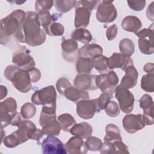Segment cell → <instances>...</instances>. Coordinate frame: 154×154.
<instances>
[{
    "label": "cell",
    "mask_w": 154,
    "mask_h": 154,
    "mask_svg": "<svg viewBox=\"0 0 154 154\" xmlns=\"http://www.w3.org/2000/svg\"><path fill=\"white\" fill-rule=\"evenodd\" d=\"M37 13L26 12L25 20L17 37L16 41L25 43L30 46L42 45L46 40V32L42 28Z\"/></svg>",
    "instance_id": "1"
},
{
    "label": "cell",
    "mask_w": 154,
    "mask_h": 154,
    "mask_svg": "<svg viewBox=\"0 0 154 154\" xmlns=\"http://www.w3.org/2000/svg\"><path fill=\"white\" fill-rule=\"evenodd\" d=\"M26 13L20 9L13 11L0 22V42L7 46L13 40L16 41L22 24L25 20Z\"/></svg>",
    "instance_id": "2"
},
{
    "label": "cell",
    "mask_w": 154,
    "mask_h": 154,
    "mask_svg": "<svg viewBox=\"0 0 154 154\" xmlns=\"http://www.w3.org/2000/svg\"><path fill=\"white\" fill-rule=\"evenodd\" d=\"M4 75L21 93H27L32 88L31 81L28 70H22L15 65H9L5 68Z\"/></svg>",
    "instance_id": "3"
},
{
    "label": "cell",
    "mask_w": 154,
    "mask_h": 154,
    "mask_svg": "<svg viewBox=\"0 0 154 154\" xmlns=\"http://www.w3.org/2000/svg\"><path fill=\"white\" fill-rule=\"evenodd\" d=\"M56 108L49 106H42L40 113L39 123L42 126L45 135H58L61 129L60 123L57 120Z\"/></svg>",
    "instance_id": "4"
},
{
    "label": "cell",
    "mask_w": 154,
    "mask_h": 154,
    "mask_svg": "<svg viewBox=\"0 0 154 154\" xmlns=\"http://www.w3.org/2000/svg\"><path fill=\"white\" fill-rule=\"evenodd\" d=\"M101 1H76L74 25L76 28H86L90 22L91 11Z\"/></svg>",
    "instance_id": "5"
},
{
    "label": "cell",
    "mask_w": 154,
    "mask_h": 154,
    "mask_svg": "<svg viewBox=\"0 0 154 154\" xmlns=\"http://www.w3.org/2000/svg\"><path fill=\"white\" fill-rule=\"evenodd\" d=\"M57 93L53 85L46 86L35 91L32 95L31 101L35 105H42L56 108Z\"/></svg>",
    "instance_id": "6"
},
{
    "label": "cell",
    "mask_w": 154,
    "mask_h": 154,
    "mask_svg": "<svg viewBox=\"0 0 154 154\" xmlns=\"http://www.w3.org/2000/svg\"><path fill=\"white\" fill-rule=\"evenodd\" d=\"M119 82V78L113 70L109 71L107 73H102L96 75L95 79L96 85L103 93L111 95L114 93Z\"/></svg>",
    "instance_id": "7"
},
{
    "label": "cell",
    "mask_w": 154,
    "mask_h": 154,
    "mask_svg": "<svg viewBox=\"0 0 154 154\" xmlns=\"http://www.w3.org/2000/svg\"><path fill=\"white\" fill-rule=\"evenodd\" d=\"M16 101L13 97H8L0 104L1 129L7 127L11 122L17 113Z\"/></svg>",
    "instance_id": "8"
},
{
    "label": "cell",
    "mask_w": 154,
    "mask_h": 154,
    "mask_svg": "<svg viewBox=\"0 0 154 154\" xmlns=\"http://www.w3.org/2000/svg\"><path fill=\"white\" fill-rule=\"evenodd\" d=\"M117 16V12L113 1H102L99 3L96 14V19L99 22L101 23L112 22Z\"/></svg>",
    "instance_id": "9"
},
{
    "label": "cell",
    "mask_w": 154,
    "mask_h": 154,
    "mask_svg": "<svg viewBox=\"0 0 154 154\" xmlns=\"http://www.w3.org/2000/svg\"><path fill=\"white\" fill-rule=\"evenodd\" d=\"M12 62L16 66L25 70H28L35 66L34 58L25 46H22L13 53Z\"/></svg>",
    "instance_id": "10"
},
{
    "label": "cell",
    "mask_w": 154,
    "mask_h": 154,
    "mask_svg": "<svg viewBox=\"0 0 154 154\" xmlns=\"http://www.w3.org/2000/svg\"><path fill=\"white\" fill-rule=\"evenodd\" d=\"M115 97L119 103L120 109L124 113H130L134 106V96L128 90L120 85L115 89Z\"/></svg>",
    "instance_id": "11"
},
{
    "label": "cell",
    "mask_w": 154,
    "mask_h": 154,
    "mask_svg": "<svg viewBox=\"0 0 154 154\" xmlns=\"http://www.w3.org/2000/svg\"><path fill=\"white\" fill-rule=\"evenodd\" d=\"M100 111L97 99L81 100L76 103V113L83 119H92L94 114Z\"/></svg>",
    "instance_id": "12"
},
{
    "label": "cell",
    "mask_w": 154,
    "mask_h": 154,
    "mask_svg": "<svg viewBox=\"0 0 154 154\" xmlns=\"http://www.w3.org/2000/svg\"><path fill=\"white\" fill-rule=\"evenodd\" d=\"M42 151L44 154H66L64 144L54 136L48 135L42 143Z\"/></svg>",
    "instance_id": "13"
},
{
    "label": "cell",
    "mask_w": 154,
    "mask_h": 154,
    "mask_svg": "<svg viewBox=\"0 0 154 154\" xmlns=\"http://www.w3.org/2000/svg\"><path fill=\"white\" fill-rule=\"evenodd\" d=\"M123 127L129 134H134L143 129L146 125L143 114H130L125 116L122 121Z\"/></svg>",
    "instance_id": "14"
},
{
    "label": "cell",
    "mask_w": 154,
    "mask_h": 154,
    "mask_svg": "<svg viewBox=\"0 0 154 154\" xmlns=\"http://www.w3.org/2000/svg\"><path fill=\"white\" fill-rule=\"evenodd\" d=\"M133 64V60L131 57H127L121 53L114 52L108 58V67L109 70L120 68L125 71L128 66Z\"/></svg>",
    "instance_id": "15"
},
{
    "label": "cell",
    "mask_w": 154,
    "mask_h": 154,
    "mask_svg": "<svg viewBox=\"0 0 154 154\" xmlns=\"http://www.w3.org/2000/svg\"><path fill=\"white\" fill-rule=\"evenodd\" d=\"M96 75L91 74H79L73 81L75 87L82 90H94L97 89L95 79Z\"/></svg>",
    "instance_id": "16"
},
{
    "label": "cell",
    "mask_w": 154,
    "mask_h": 154,
    "mask_svg": "<svg viewBox=\"0 0 154 154\" xmlns=\"http://www.w3.org/2000/svg\"><path fill=\"white\" fill-rule=\"evenodd\" d=\"M67 153L70 154H84L87 153L88 149L82 138L74 136L64 144Z\"/></svg>",
    "instance_id": "17"
},
{
    "label": "cell",
    "mask_w": 154,
    "mask_h": 154,
    "mask_svg": "<svg viewBox=\"0 0 154 154\" xmlns=\"http://www.w3.org/2000/svg\"><path fill=\"white\" fill-rule=\"evenodd\" d=\"M61 46L64 58L70 62L74 61L78 55V45L77 42L72 38L64 40L62 42Z\"/></svg>",
    "instance_id": "18"
},
{
    "label": "cell",
    "mask_w": 154,
    "mask_h": 154,
    "mask_svg": "<svg viewBox=\"0 0 154 154\" xmlns=\"http://www.w3.org/2000/svg\"><path fill=\"white\" fill-rule=\"evenodd\" d=\"M99 152L102 154L129 153L128 146L122 141H116L114 142L104 141Z\"/></svg>",
    "instance_id": "19"
},
{
    "label": "cell",
    "mask_w": 154,
    "mask_h": 154,
    "mask_svg": "<svg viewBox=\"0 0 154 154\" xmlns=\"http://www.w3.org/2000/svg\"><path fill=\"white\" fill-rule=\"evenodd\" d=\"M125 75L122 79L120 86L129 89L134 87L137 83L138 73L135 66L131 65L128 66L125 70Z\"/></svg>",
    "instance_id": "20"
},
{
    "label": "cell",
    "mask_w": 154,
    "mask_h": 154,
    "mask_svg": "<svg viewBox=\"0 0 154 154\" xmlns=\"http://www.w3.org/2000/svg\"><path fill=\"white\" fill-rule=\"evenodd\" d=\"M102 48L96 43L87 44L82 46L78 51V56L85 58H94L102 55Z\"/></svg>",
    "instance_id": "21"
},
{
    "label": "cell",
    "mask_w": 154,
    "mask_h": 154,
    "mask_svg": "<svg viewBox=\"0 0 154 154\" xmlns=\"http://www.w3.org/2000/svg\"><path fill=\"white\" fill-rule=\"evenodd\" d=\"M63 95L68 100L75 103L81 100L89 99V94L87 91L79 90L72 86L66 88L64 91Z\"/></svg>",
    "instance_id": "22"
},
{
    "label": "cell",
    "mask_w": 154,
    "mask_h": 154,
    "mask_svg": "<svg viewBox=\"0 0 154 154\" xmlns=\"http://www.w3.org/2000/svg\"><path fill=\"white\" fill-rule=\"evenodd\" d=\"M69 132L74 136L81 138H87L91 135L93 133V128L88 123L82 122L73 126L70 128Z\"/></svg>",
    "instance_id": "23"
},
{
    "label": "cell",
    "mask_w": 154,
    "mask_h": 154,
    "mask_svg": "<svg viewBox=\"0 0 154 154\" xmlns=\"http://www.w3.org/2000/svg\"><path fill=\"white\" fill-rule=\"evenodd\" d=\"M121 26L125 31L135 33L141 28L142 23L137 17L128 16L123 18Z\"/></svg>",
    "instance_id": "24"
},
{
    "label": "cell",
    "mask_w": 154,
    "mask_h": 154,
    "mask_svg": "<svg viewBox=\"0 0 154 154\" xmlns=\"http://www.w3.org/2000/svg\"><path fill=\"white\" fill-rule=\"evenodd\" d=\"M140 107L143 110V115L150 119H153V101L151 96L144 94L139 100Z\"/></svg>",
    "instance_id": "25"
},
{
    "label": "cell",
    "mask_w": 154,
    "mask_h": 154,
    "mask_svg": "<svg viewBox=\"0 0 154 154\" xmlns=\"http://www.w3.org/2000/svg\"><path fill=\"white\" fill-rule=\"evenodd\" d=\"M93 68V59L78 57L76 62V70L79 74H90Z\"/></svg>",
    "instance_id": "26"
},
{
    "label": "cell",
    "mask_w": 154,
    "mask_h": 154,
    "mask_svg": "<svg viewBox=\"0 0 154 154\" xmlns=\"http://www.w3.org/2000/svg\"><path fill=\"white\" fill-rule=\"evenodd\" d=\"M106 134L103 141L105 142H114L116 141H122L121 132L118 126L110 123L105 128Z\"/></svg>",
    "instance_id": "27"
},
{
    "label": "cell",
    "mask_w": 154,
    "mask_h": 154,
    "mask_svg": "<svg viewBox=\"0 0 154 154\" xmlns=\"http://www.w3.org/2000/svg\"><path fill=\"white\" fill-rule=\"evenodd\" d=\"M72 39L85 45L88 44L93 39L91 32L85 28H77L71 34Z\"/></svg>",
    "instance_id": "28"
},
{
    "label": "cell",
    "mask_w": 154,
    "mask_h": 154,
    "mask_svg": "<svg viewBox=\"0 0 154 154\" xmlns=\"http://www.w3.org/2000/svg\"><path fill=\"white\" fill-rule=\"evenodd\" d=\"M39 16L40 22L43 29L45 30L46 34L47 33L49 26L53 23L55 22L57 19L59 17V16L57 14H54L51 15L49 11H43L37 13Z\"/></svg>",
    "instance_id": "29"
},
{
    "label": "cell",
    "mask_w": 154,
    "mask_h": 154,
    "mask_svg": "<svg viewBox=\"0 0 154 154\" xmlns=\"http://www.w3.org/2000/svg\"><path fill=\"white\" fill-rule=\"evenodd\" d=\"M138 48L141 52L145 55H151L154 52L153 37L138 38Z\"/></svg>",
    "instance_id": "30"
},
{
    "label": "cell",
    "mask_w": 154,
    "mask_h": 154,
    "mask_svg": "<svg viewBox=\"0 0 154 154\" xmlns=\"http://www.w3.org/2000/svg\"><path fill=\"white\" fill-rule=\"evenodd\" d=\"M58 122L61 129L65 132H69L70 128L76 124L75 119L69 113H63L60 115L58 117Z\"/></svg>",
    "instance_id": "31"
},
{
    "label": "cell",
    "mask_w": 154,
    "mask_h": 154,
    "mask_svg": "<svg viewBox=\"0 0 154 154\" xmlns=\"http://www.w3.org/2000/svg\"><path fill=\"white\" fill-rule=\"evenodd\" d=\"M119 50L122 54L127 57H131L135 51V45L133 41L128 38H123L119 42Z\"/></svg>",
    "instance_id": "32"
},
{
    "label": "cell",
    "mask_w": 154,
    "mask_h": 154,
    "mask_svg": "<svg viewBox=\"0 0 154 154\" xmlns=\"http://www.w3.org/2000/svg\"><path fill=\"white\" fill-rule=\"evenodd\" d=\"M93 67L100 74L109 72L108 67V57L104 55H99L93 59Z\"/></svg>",
    "instance_id": "33"
},
{
    "label": "cell",
    "mask_w": 154,
    "mask_h": 154,
    "mask_svg": "<svg viewBox=\"0 0 154 154\" xmlns=\"http://www.w3.org/2000/svg\"><path fill=\"white\" fill-rule=\"evenodd\" d=\"M141 88L149 93L154 91V73H147L143 76L141 81Z\"/></svg>",
    "instance_id": "34"
},
{
    "label": "cell",
    "mask_w": 154,
    "mask_h": 154,
    "mask_svg": "<svg viewBox=\"0 0 154 154\" xmlns=\"http://www.w3.org/2000/svg\"><path fill=\"white\" fill-rule=\"evenodd\" d=\"M76 1H55L54 5L56 10L61 13H65L69 11L73 7L75 6Z\"/></svg>",
    "instance_id": "35"
},
{
    "label": "cell",
    "mask_w": 154,
    "mask_h": 154,
    "mask_svg": "<svg viewBox=\"0 0 154 154\" xmlns=\"http://www.w3.org/2000/svg\"><path fill=\"white\" fill-rule=\"evenodd\" d=\"M36 113V108L31 103L27 102L23 104L20 109V114L25 119H29L33 117Z\"/></svg>",
    "instance_id": "36"
},
{
    "label": "cell",
    "mask_w": 154,
    "mask_h": 154,
    "mask_svg": "<svg viewBox=\"0 0 154 154\" xmlns=\"http://www.w3.org/2000/svg\"><path fill=\"white\" fill-rule=\"evenodd\" d=\"M85 144L88 150L91 151H97L100 149L103 145L101 140L97 137L90 136L86 138Z\"/></svg>",
    "instance_id": "37"
},
{
    "label": "cell",
    "mask_w": 154,
    "mask_h": 154,
    "mask_svg": "<svg viewBox=\"0 0 154 154\" xmlns=\"http://www.w3.org/2000/svg\"><path fill=\"white\" fill-rule=\"evenodd\" d=\"M64 32V27L60 23L54 22L49 26L47 34L51 36H61Z\"/></svg>",
    "instance_id": "38"
},
{
    "label": "cell",
    "mask_w": 154,
    "mask_h": 154,
    "mask_svg": "<svg viewBox=\"0 0 154 154\" xmlns=\"http://www.w3.org/2000/svg\"><path fill=\"white\" fill-rule=\"evenodd\" d=\"M105 113L111 117H117L120 114V108L117 103L115 101H110L104 109Z\"/></svg>",
    "instance_id": "39"
},
{
    "label": "cell",
    "mask_w": 154,
    "mask_h": 154,
    "mask_svg": "<svg viewBox=\"0 0 154 154\" xmlns=\"http://www.w3.org/2000/svg\"><path fill=\"white\" fill-rule=\"evenodd\" d=\"M54 3V1H48V0H38L35 1V9L37 13L43 11L49 10L52 7Z\"/></svg>",
    "instance_id": "40"
},
{
    "label": "cell",
    "mask_w": 154,
    "mask_h": 154,
    "mask_svg": "<svg viewBox=\"0 0 154 154\" xmlns=\"http://www.w3.org/2000/svg\"><path fill=\"white\" fill-rule=\"evenodd\" d=\"M2 142L8 148H13L17 146L18 145H20V143L14 132H12L10 135L5 137L4 138Z\"/></svg>",
    "instance_id": "41"
},
{
    "label": "cell",
    "mask_w": 154,
    "mask_h": 154,
    "mask_svg": "<svg viewBox=\"0 0 154 154\" xmlns=\"http://www.w3.org/2000/svg\"><path fill=\"white\" fill-rule=\"evenodd\" d=\"M112 98V95L107 94V93H102L97 99V104L100 110L104 109L108 103L111 101V99Z\"/></svg>",
    "instance_id": "42"
},
{
    "label": "cell",
    "mask_w": 154,
    "mask_h": 154,
    "mask_svg": "<svg viewBox=\"0 0 154 154\" xmlns=\"http://www.w3.org/2000/svg\"><path fill=\"white\" fill-rule=\"evenodd\" d=\"M70 86H72V84L69 82V79L66 78H60L56 83L57 89L58 93L62 95H63L65 90Z\"/></svg>",
    "instance_id": "43"
},
{
    "label": "cell",
    "mask_w": 154,
    "mask_h": 154,
    "mask_svg": "<svg viewBox=\"0 0 154 154\" xmlns=\"http://www.w3.org/2000/svg\"><path fill=\"white\" fill-rule=\"evenodd\" d=\"M139 38L144 37H153V23H152L148 28H144L141 30H139L135 33Z\"/></svg>",
    "instance_id": "44"
},
{
    "label": "cell",
    "mask_w": 154,
    "mask_h": 154,
    "mask_svg": "<svg viewBox=\"0 0 154 154\" xmlns=\"http://www.w3.org/2000/svg\"><path fill=\"white\" fill-rule=\"evenodd\" d=\"M128 6L130 8L134 11H140L144 9L146 6V1H127Z\"/></svg>",
    "instance_id": "45"
},
{
    "label": "cell",
    "mask_w": 154,
    "mask_h": 154,
    "mask_svg": "<svg viewBox=\"0 0 154 154\" xmlns=\"http://www.w3.org/2000/svg\"><path fill=\"white\" fill-rule=\"evenodd\" d=\"M117 32H118V28L116 25L114 24L109 26L107 28L106 31V35L108 40L109 41H111L114 40L116 37L117 35Z\"/></svg>",
    "instance_id": "46"
},
{
    "label": "cell",
    "mask_w": 154,
    "mask_h": 154,
    "mask_svg": "<svg viewBox=\"0 0 154 154\" xmlns=\"http://www.w3.org/2000/svg\"><path fill=\"white\" fill-rule=\"evenodd\" d=\"M31 82H37L41 78V72L37 68H32L28 70Z\"/></svg>",
    "instance_id": "47"
},
{
    "label": "cell",
    "mask_w": 154,
    "mask_h": 154,
    "mask_svg": "<svg viewBox=\"0 0 154 154\" xmlns=\"http://www.w3.org/2000/svg\"><path fill=\"white\" fill-rule=\"evenodd\" d=\"M153 4H154V2H152L147 7V11H146V15L147 18L152 20L153 21L154 20V17H153Z\"/></svg>",
    "instance_id": "48"
},
{
    "label": "cell",
    "mask_w": 154,
    "mask_h": 154,
    "mask_svg": "<svg viewBox=\"0 0 154 154\" xmlns=\"http://www.w3.org/2000/svg\"><path fill=\"white\" fill-rule=\"evenodd\" d=\"M143 70L147 73H154V64L152 63H148L146 64L143 67Z\"/></svg>",
    "instance_id": "49"
},
{
    "label": "cell",
    "mask_w": 154,
    "mask_h": 154,
    "mask_svg": "<svg viewBox=\"0 0 154 154\" xmlns=\"http://www.w3.org/2000/svg\"><path fill=\"white\" fill-rule=\"evenodd\" d=\"M7 94V89L5 87L1 85V100L4 99Z\"/></svg>",
    "instance_id": "50"
},
{
    "label": "cell",
    "mask_w": 154,
    "mask_h": 154,
    "mask_svg": "<svg viewBox=\"0 0 154 154\" xmlns=\"http://www.w3.org/2000/svg\"><path fill=\"white\" fill-rule=\"evenodd\" d=\"M10 2H12V3H15V4H17V5H21V4H22L23 3H24V2H25V1H10Z\"/></svg>",
    "instance_id": "51"
}]
</instances>
